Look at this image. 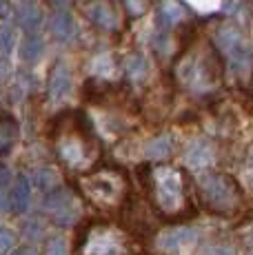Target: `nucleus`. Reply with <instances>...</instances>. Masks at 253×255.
Listing matches in <instances>:
<instances>
[{"mask_svg":"<svg viewBox=\"0 0 253 255\" xmlns=\"http://www.w3.org/2000/svg\"><path fill=\"white\" fill-rule=\"evenodd\" d=\"M51 144L58 162L71 173H85L100 158V144L80 111H65L51 125Z\"/></svg>","mask_w":253,"mask_h":255,"instance_id":"f257e3e1","label":"nucleus"},{"mask_svg":"<svg viewBox=\"0 0 253 255\" xmlns=\"http://www.w3.org/2000/svg\"><path fill=\"white\" fill-rule=\"evenodd\" d=\"M218 47L202 42V45L187 47L176 62V82L180 89L196 98L211 96L220 87L222 65L218 56Z\"/></svg>","mask_w":253,"mask_h":255,"instance_id":"f03ea898","label":"nucleus"},{"mask_svg":"<svg viewBox=\"0 0 253 255\" xmlns=\"http://www.w3.org/2000/svg\"><path fill=\"white\" fill-rule=\"evenodd\" d=\"M147 189L155 211L167 220L191 218L196 204L189 193L187 178L180 169L173 166H153L147 175Z\"/></svg>","mask_w":253,"mask_h":255,"instance_id":"7ed1b4c3","label":"nucleus"},{"mask_svg":"<svg viewBox=\"0 0 253 255\" xmlns=\"http://www.w3.org/2000/svg\"><path fill=\"white\" fill-rule=\"evenodd\" d=\"M198 195L211 213L233 218L245 209V195L238 182L227 173H202L198 175Z\"/></svg>","mask_w":253,"mask_h":255,"instance_id":"20e7f679","label":"nucleus"},{"mask_svg":"<svg viewBox=\"0 0 253 255\" xmlns=\"http://www.w3.org/2000/svg\"><path fill=\"white\" fill-rule=\"evenodd\" d=\"M80 189L85 198L100 211H116L125 204L129 182L126 173L118 166H105L100 171L85 175L80 180Z\"/></svg>","mask_w":253,"mask_h":255,"instance_id":"39448f33","label":"nucleus"},{"mask_svg":"<svg viewBox=\"0 0 253 255\" xmlns=\"http://www.w3.org/2000/svg\"><path fill=\"white\" fill-rule=\"evenodd\" d=\"M216 47L220 51V56L225 58L229 69L233 71V76L247 80L253 71V49L247 42V38L242 36V31L233 24H222L216 31Z\"/></svg>","mask_w":253,"mask_h":255,"instance_id":"423d86ee","label":"nucleus"},{"mask_svg":"<svg viewBox=\"0 0 253 255\" xmlns=\"http://www.w3.org/2000/svg\"><path fill=\"white\" fill-rule=\"evenodd\" d=\"M76 255H126V238L111 224H89L78 240Z\"/></svg>","mask_w":253,"mask_h":255,"instance_id":"0eeeda50","label":"nucleus"},{"mask_svg":"<svg viewBox=\"0 0 253 255\" xmlns=\"http://www.w3.org/2000/svg\"><path fill=\"white\" fill-rule=\"evenodd\" d=\"M45 211L58 227H71V224L80 218L82 207L71 191L58 189V191H53V193L47 195Z\"/></svg>","mask_w":253,"mask_h":255,"instance_id":"6e6552de","label":"nucleus"},{"mask_svg":"<svg viewBox=\"0 0 253 255\" xmlns=\"http://www.w3.org/2000/svg\"><path fill=\"white\" fill-rule=\"evenodd\" d=\"M71 89H74V76H71V69L65 65V60H58L49 71V100L53 102V105L65 102L67 98L71 96Z\"/></svg>","mask_w":253,"mask_h":255,"instance_id":"1a4fd4ad","label":"nucleus"},{"mask_svg":"<svg viewBox=\"0 0 253 255\" xmlns=\"http://www.w3.org/2000/svg\"><path fill=\"white\" fill-rule=\"evenodd\" d=\"M87 18L100 31H116L118 29V13L109 0H91L87 4Z\"/></svg>","mask_w":253,"mask_h":255,"instance_id":"9d476101","label":"nucleus"},{"mask_svg":"<svg viewBox=\"0 0 253 255\" xmlns=\"http://www.w3.org/2000/svg\"><path fill=\"white\" fill-rule=\"evenodd\" d=\"M2 198H4V211H9L11 207L16 213H25L31 204V184L25 175H18L13 180L11 189H2Z\"/></svg>","mask_w":253,"mask_h":255,"instance_id":"9b49d317","label":"nucleus"},{"mask_svg":"<svg viewBox=\"0 0 253 255\" xmlns=\"http://www.w3.org/2000/svg\"><path fill=\"white\" fill-rule=\"evenodd\" d=\"M196 240H198V231H193V229H171V231L162 233L158 238V247L167 253H178L184 247L193 244Z\"/></svg>","mask_w":253,"mask_h":255,"instance_id":"f8f14e48","label":"nucleus"},{"mask_svg":"<svg viewBox=\"0 0 253 255\" xmlns=\"http://www.w3.org/2000/svg\"><path fill=\"white\" fill-rule=\"evenodd\" d=\"M184 162L193 169H204L213 162V146L202 138L191 140L184 149Z\"/></svg>","mask_w":253,"mask_h":255,"instance_id":"ddd939ff","label":"nucleus"},{"mask_svg":"<svg viewBox=\"0 0 253 255\" xmlns=\"http://www.w3.org/2000/svg\"><path fill=\"white\" fill-rule=\"evenodd\" d=\"M123 69H125L126 80L133 82V85H140V82H144V78L149 73V62L140 51H131L129 56H125Z\"/></svg>","mask_w":253,"mask_h":255,"instance_id":"4468645a","label":"nucleus"},{"mask_svg":"<svg viewBox=\"0 0 253 255\" xmlns=\"http://www.w3.org/2000/svg\"><path fill=\"white\" fill-rule=\"evenodd\" d=\"M76 33V24H74V18L69 16V13L65 11V9H58L56 13H53L51 18V36L56 38V40H71Z\"/></svg>","mask_w":253,"mask_h":255,"instance_id":"2eb2a0df","label":"nucleus"},{"mask_svg":"<svg viewBox=\"0 0 253 255\" xmlns=\"http://www.w3.org/2000/svg\"><path fill=\"white\" fill-rule=\"evenodd\" d=\"M173 153V138L169 133L155 135L144 144V158L149 160H164Z\"/></svg>","mask_w":253,"mask_h":255,"instance_id":"dca6fc26","label":"nucleus"},{"mask_svg":"<svg viewBox=\"0 0 253 255\" xmlns=\"http://www.w3.org/2000/svg\"><path fill=\"white\" fill-rule=\"evenodd\" d=\"M16 20L18 24H20L22 29L29 33V36H33V33L38 31V27L42 24V13H40V9L38 7H20L16 11Z\"/></svg>","mask_w":253,"mask_h":255,"instance_id":"f3484780","label":"nucleus"},{"mask_svg":"<svg viewBox=\"0 0 253 255\" xmlns=\"http://www.w3.org/2000/svg\"><path fill=\"white\" fill-rule=\"evenodd\" d=\"M16 140H18V122L9 114H4L2 125H0V149H2L4 155L11 151V146Z\"/></svg>","mask_w":253,"mask_h":255,"instance_id":"a211bd4d","label":"nucleus"},{"mask_svg":"<svg viewBox=\"0 0 253 255\" xmlns=\"http://www.w3.org/2000/svg\"><path fill=\"white\" fill-rule=\"evenodd\" d=\"M182 18V7L176 0H162L158 7V22L162 27H173L178 24V20Z\"/></svg>","mask_w":253,"mask_h":255,"instance_id":"6ab92c4d","label":"nucleus"},{"mask_svg":"<svg viewBox=\"0 0 253 255\" xmlns=\"http://www.w3.org/2000/svg\"><path fill=\"white\" fill-rule=\"evenodd\" d=\"M42 53V42L36 36H27V40L20 47V56L25 62H36Z\"/></svg>","mask_w":253,"mask_h":255,"instance_id":"aec40b11","label":"nucleus"},{"mask_svg":"<svg viewBox=\"0 0 253 255\" xmlns=\"http://www.w3.org/2000/svg\"><path fill=\"white\" fill-rule=\"evenodd\" d=\"M33 182H36L38 189H53V184H56V173H53L51 169H47V166H42V169H36V173H33Z\"/></svg>","mask_w":253,"mask_h":255,"instance_id":"412c9836","label":"nucleus"},{"mask_svg":"<svg viewBox=\"0 0 253 255\" xmlns=\"http://www.w3.org/2000/svg\"><path fill=\"white\" fill-rule=\"evenodd\" d=\"M123 2H125L126 13L133 18L144 16V13L149 11V7H151V0H123Z\"/></svg>","mask_w":253,"mask_h":255,"instance_id":"4be33fe9","label":"nucleus"},{"mask_svg":"<svg viewBox=\"0 0 253 255\" xmlns=\"http://www.w3.org/2000/svg\"><path fill=\"white\" fill-rule=\"evenodd\" d=\"M0 45H2V53H4V56H9V53H11V49H13V45H16V33H13L11 24H7V22H4L2 29H0Z\"/></svg>","mask_w":253,"mask_h":255,"instance_id":"5701e85b","label":"nucleus"},{"mask_svg":"<svg viewBox=\"0 0 253 255\" xmlns=\"http://www.w3.org/2000/svg\"><path fill=\"white\" fill-rule=\"evenodd\" d=\"M22 229H25L22 233H25L27 238L31 240V242H33V240H40L42 233H45V229H42V222H40V220H36V218L27 220V222L22 224Z\"/></svg>","mask_w":253,"mask_h":255,"instance_id":"b1692460","label":"nucleus"},{"mask_svg":"<svg viewBox=\"0 0 253 255\" xmlns=\"http://www.w3.org/2000/svg\"><path fill=\"white\" fill-rule=\"evenodd\" d=\"M200 255H236V247L227 242H218V244H209L202 249Z\"/></svg>","mask_w":253,"mask_h":255,"instance_id":"393cba45","label":"nucleus"},{"mask_svg":"<svg viewBox=\"0 0 253 255\" xmlns=\"http://www.w3.org/2000/svg\"><path fill=\"white\" fill-rule=\"evenodd\" d=\"M45 255H69V249H67V242L62 238H51L47 242V251Z\"/></svg>","mask_w":253,"mask_h":255,"instance_id":"a878e982","label":"nucleus"},{"mask_svg":"<svg viewBox=\"0 0 253 255\" xmlns=\"http://www.w3.org/2000/svg\"><path fill=\"white\" fill-rule=\"evenodd\" d=\"M169 38L164 36V33H155L153 36V49H155V53L158 56H167V51H169Z\"/></svg>","mask_w":253,"mask_h":255,"instance_id":"bb28decb","label":"nucleus"},{"mask_svg":"<svg viewBox=\"0 0 253 255\" xmlns=\"http://www.w3.org/2000/svg\"><path fill=\"white\" fill-rule=\"evenodd\" d=\"M0 247H2V253H9L11 251V247H13V233L9 231L7 227L0 231Z\"/></svg>","mask_w":253,"mask_h":255,"instance_id":"cd10ccee","label":"nucleus"},{"mask_svg":"<svg viewBox=\"0 0 253 255\" xmlns=\"http://www.w3.org/2000/svg\"><path fill=\"white\" fill-rule=\"evenodd\" d=\"M196 7H202V9H211V7H216L218 4V0H191Z\"/></svg>","mask_w":253,"mask_h":255,"instance_id":"c85d7f7f","label":"nucleus"},{"mask_svg":"<svg viewBox=\"0 0 253 255\" xmlns=\"http://www.w3.org/2000/svg\"><path fill=\"white\" fill-rule=\"evenodd\" d=\"M13 255H36V251H33L31 247H25V249H18Z\"/></svg>","mask_w":253,"mask_h":255,"instance_id":"c756f323","label":"nucleus"},{"mask_svg":"<svg viewBox=\"0 0 253 255\" xmlns=\"http://www.w3.org/2000/svg\"><path fill=\"white\" fill-rule=\"evenodd\" d=\"M49 2L53 4V7H62V4H65V0H49Z\"/></svg>","mask_w":253,"mask_h":255,"instance_id":"7c9ffc66","label":"nucleus"},{"mask_svg":"<svg viewBox=\"0 0 253 255\" xmlns=\"http://www.w3.org/2000/svg\"><path fill=\"white\" fill-rule=\"evenodd\" d=\"M247 255H253V249H251V251H249V253H247Z\"/></svg>","mask_w":253,"mask_h":255,"instance_id":"2f4dec72","label":"nucleus"},{"mask_svg":"<svg viewBox=\"0 0 253 255\" xmlns=\"http://www.w3.org/2000/svg\"><path fill=\"white\" fill-rule=\"evenodd\" d=\"M22 2H27V0H22Z\"/></svg>","mask_w":253,"mask_h":255,"instance_id":"473e14b6","label":"nucleus"}]
</instances>
